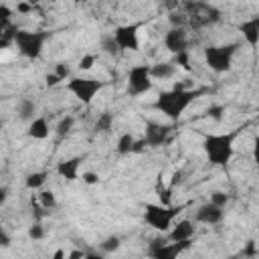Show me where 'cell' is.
<instances>
[{
  "mask_svg": "<svg viewBox=\"0 0 259 259\" xmlns=\"http://www.w3.org/2000/svg\"><path fill=\"white\" fill-rule=\"evenodd\" d=\"M202 93H204V89H186L182 85H174V89L162 91L156 97L154 109L162 111L172 121H178L182 117V113L190 107V103H194Z\"/></svg>",
  "mask_w": 259,
  "mask_h": 259,
  "instance_id": "1",
  "label": "cell"
},
{
  "mask_svg": "<svg viewBox=\"0 0 259 259\" xmlns=\"http://www.w3.org/2000/svg\"><path fill=\"white\" fill-rule=\"evenodd\" d=\"M239 136V130H231L225 134H208L202 140L204 154L210 164L214 166H227L233 160L235 154V140Z\"/></svg>",
  "mask_w": 259,
  "mask_h": 259,
  "instance_id": "2",
  "label": "cell"
},
{
  "mask_svg": "<svg viewBox=\"0 0 259 259\" xmlns=\"http://www.w3.org/2000/svg\"><path fill=\"white\" fill-rule=\"evenodd\" d=\"M49 40V32L47 30H24L18 28L14 34V45L18 49V53L30 61H36L42 55L45 42Z\"/></svg>",
  "mask_w": 259,
  "mask_h": 259,
  "instance_id": "3",
  "label": "cell"
},
{
  "mask_svg": "<svg viewBox=\"0 0 259 259\" xmlns=\"http://www.w3.org/2000/svg\"><path fill=\"white\" fill-rule=\"evenodd\" d=\"M182 208H184V204L182 206H172V204H154V202H148L146 206H144V221L152 227V229H156V231H162V233H166L170 227H172V221H174V217L178 214V212H182Z\"/></svg>",
  "mask_w": 259,
  "mask_h": 259,
  "instance_id": "4",
  "label": "cell"
},
{
  "mask_svg": "<svg viewBox=\"0 0 259 259\" xmlns=\"http://www.w3.org/2000/svg\"><path fill=\"white\" fill-rule=\"evenodd\" d=\"M239 45L231 42V45H221V47H206L204 49V61L210 67V71L214 73H227L233 65V59L237 55Z\"/></svg>",
  "mask_w": 259,
  "mask_h": 259,
  "instance_id": "5",
  "label": "cell"
},
{
  "mask_svg": "<svg viewBox=\"0 0 259 259\" xmlns=\"http://www.w3.org/2000/svg\"><path fill=\"white\" fill-rule=\"evenodd\" d=\"M186 16H188V26L204 28V26L217 24L221 20V10L206 4V2H188L186 4Z\"/></svg>",
  "mask_w": 259,
  "mask_h": 259,
  "instance_id": "6",
  "label": "cell"
},
{
  "mask_svg": "<svg viewBox=\"0 0 259 259\" xmlns=\"http://www.w3.org/2000/svg\"><path fill=\"white\" fill-rule=\"evenodd\" d=\"M107 83L105 81H99L95 77H71L67 81V89L83 103V105H89L93 101V97L105 87Z\"/></svg>",
  "mask_w": 259,
  "mask_h": 259,
  "instance_id": "7",
  "label": "cell"
},
{
  "mask_svg": "<svg viewBox=\"0 0 259 259\" xmlns=\"http://www.w3.org/2000/svg\"><path fill=\"white\" fill-rule=\"evenodd\" d=\"M152 85L154 81L150 75V65L140 63L127 71V93L130 95H144L152 89Z\"/></svg>",
  "mask_w": 259,
  "mask_h": 259,
  "instance_id": "8",
  "label": "cell"
},
{
  "mask_svg": "<svg viewBox=\"0 0 259 259\" xmlns=\"http://www.w3.org/2000/svg\"><path fill=\"white\" fill-rule=\"evenodd\" d=\"M188 247H190V239L178 241V243H174V241L168 243L166 239H154L152 245H150V249H148V253L154 259H174L178 253H182Z\"/></svg>",
  "mask_w": 259,
  "mask_h": 259,
  "instance_id": "9",
  "label": "cell"
},
{
  "mask_svg": "<svg viewBox=\"0 0 259 259\" xmlns=\"http://www.w3.org/2000/svg\"><path fill=\"white\" fill-rule=\"evenodd\" d=\"M140 24H121L113 30V38L119 51H138L140 49Z\"/></svg>",
  "mask_w": 259,
  "mask_h": 259,
  "instance_id": "10",
  "label": "cell"
},
{
  "mask_svg": "<svg viewBox=\"0 0 259 259\" xmlns=\"http://www.w3.org/2000/svg\"><path fill=\"white\" fill-rule=\"evenodd\" d=\"M170 132H172L170 125H164V123H158V121H146L144 142H146V146H150V148H158V146H162V144L168 140Z\"/></svg>",
  "mask_w": 259,
  "mask_h": 259,
  "instance_id": "11",
  "label": "cell"
},
{
  "mask_svg": "<svg viewBox=\"0 0 259 259\" xmlns=\"http://www.w3.org/2000/svg\"><path fill=\"white\" fill-rule=\"evenodd\" d=\"M164 47L172 55L186 51V47H188V32H186V28H170L164 34Z\"/></svg>",
  "mask_w": 259,
  "mask_h": 259,
  "instance_id": "12",
  "label": "cell"
},
{
  "mask_svg": "<svg viewBox=\"0 0 259 259\" xmlns=\"http://www.w3.org/2000/svg\"><path fill=\"white\" fill-rule=\"evenodd\" d=\"M194 219H196V223H202V225H219L225 219V210L212 202H206V204L198 206Z\"/></svg>",
  "mask_w": 259,
  "mask_h": 259,
  "instance_id": "13",
  "label": "cell"
},
{
  "mask_svg": "<svg viewBox=\"0 0 259 259\" xmlns=\"http://www.w3.org/2000/svg\"><path fill=\"white\" fill-rule=\"evenodd\" d=\"M81 164H83V158H81V156H73V158H69V160H63V162L57 164V174H59L61 178L73 182V180L79 178V168H81Z\"/></svg>",
  "mask_w": 259,
  "mask_h": 259,
  "instance_id": "14",
  "label": "cell"
},
{
  "mask_svg": "<svg viewBox=\"0 0 259 259\" xmlns=\"http://www.w3.org/2000/svg\"><path fill=\"white\" fill-rule=\"evenodd\" d=\"M192 237H194V221H190V219L178 221L172 227V231L168 233V241H174V243L186 241V239H192Z\"/></svg>",
  "mask_w": 259,
  "mask_h": 259,
  "instance_id": "15",
  "label": "cell"
},
{
  "mask_svg": "<svg viewBox=\"0 0 259 259\" xmlns=\"http://www.w3.org/2000/svg\"><path fill=\"white\" fill-rule=\"evenodd\" d=\"M241 32H243V38L255 49L257 42H259V16H253V18L245 20L241 24Z\"/></svg>",
  "mask_w": 259,
  "mask_h": 259,
  "instance_id": "16",
  "label": "cell"
},
{
  "mask_svg": "<svg viewBox=\"0 0 259 259\" xmlns=\"http://www.w3.org/2000/svg\"><path fill=\"white\" fill-rule=\"evenodd\" d=\"M49 121H47V117H34V119H30V123H28V130H26V134L32 138V140H45V138H49Z\"/></svg>",
  "mask_w": 259,
  "mask_h": 259,
  "instance_id": "17",
  "label": "cell"
},
{
  "mask_svg": "<svg viewBox=\"0 0 259 259\" xmlns=\"http://www.w3.org/2000/svg\"><path fill=\"white\" fill-rule=\"evenodd\" d=\"M176 65H174V61H164V63H156V65H150V75H152V79H170V77H174V73H176Z\"/></svg>",
  "mask_w": 259,
  "mask_h": 259,
  "instance_id": "18",
  "label": "cell"
},
{
  "mask_svg": "<svg viewBox=\"0 0 259 259\" xmlns=\"http://www.w3.org/2000/svg\"><path fill=\"white\" fill-rule=\"evenodd\" d=\"M16 26L10 20H0V49H6L10 45H14V34H16Z\"/></svg>",
  "mask_w": 259,
  "mask_h": 259,
  "instance_id": "19",
  "label": "cell"
},
{
  "mask_svg": "<svg viewBox=\"0 0 259 259\" xmlns=\"http://www.w3.org/2000/svg\"><path fill=\"white\" fill-rule=\"evenodd\" d=\"M16 113H18V117H20L22 121H30V119L36 117V103H34L32 99H26V97H24V99L18 101Z\"/></svg>",
  "mask_w": 259,
  "mask_h": 259,
  "instance_id": "20",
  "label": "cell"
},
{
  "mask_svg": "<svg viewBox=\"0 0 259 259\" xmlns=\"http://www.w3.org/2000/svg\"><path fill=\"white\" fill-rule=\"evenodd\" d=\"M47 178H49V172H45V170H40V172H32V174L26 176L24 184H26V188L36 190V188H42V186H45Z\"/></svg>",
  "mask_w": 259,
  "mask_h": 259,
  "instance_id": "21",
  "label": "cell"
},
{
  "mask_svg": "<svg viewBox=\"0 0 259 259\" xmlns=\"http://www.w3.org/2000/svg\"><path fill=\"white\" fill-rule=\"evenodd\" d=\"M111 125H113V113L103 111V113L97 117V121H95V132H97V134H107V132L111 130Z\"/></svg>",
  "mask_w": 259,
  "mask_h": 259,
  "instance_id": "22",
  "label": "cell"
},
{
  "mask_svg": "<svg viewBox=\"0 0 259 259\" xmlns=\"http://www.w3.org/2000/svg\"><path fill=\"white\" fill-rule=\"evenodd\" d=\"M134 142H136V138L130 134V132H125V134H121L119 138H117V154H130L132 150H134Z\"/></svg>",
  "mask_w": 259,
  "mask_h": 259,
  "instance_id": "23",
  "label": "cell"
},
{
  "mask_svg": "<svg viewBox=\"0 0 259 259\" xmlns=\"http://www.w3.org/2000/svg\"><path fill=\"white\" fill-rule=\"evenodd\" d=\"M101 51L105 55H109V57H117L121 53L119 47H117V42H115V38H113V34H105L101 38Z\"/></svg>",
  "mask_w": 259,
  "mask_h": 259,
  "instance_id": "24",
  "label": "cell"
},
{
  "mask_svg": "<svg viewBox=\"0 0 259 259\" xmlns=\"http://www.w3.org/2000/svg\"><path fill=\"white\" fill-rule=\"evenodd\" d=\"M168 20H170L172 28H186L188 26V16L182 10H172L170 16H168Z\"/></svg>",
  "mask_w": 259,
  "mask_h": 259,
  "instance_id": "25",
  "label": "cell"
},
{
  "mask_svg": "<svg viewBox=\"0 0 259 259\" xmlns=\"http://www.w3.org/2000/svg\"><path fill=\"white\" fill-rule=\"evenodd\" d=\"M73 125H75V117H71V115H65L59 123H57V130H55V134H57V138H65L71 130H73Z\"/></svg>",
  "mask_w": 259,
  "mask_h": 259,
  "instance_id": "26",
  "label": "cell"
},
{
  "mask_svg": "<svg viewBox=\"0 0 259 259\" xmlns=\"http://www.w3.org/2000/svg\"><path fill=\"white\" fill-rule=\"evenodd\" d=\"M38 202H40V206L45 210H51V208L57 206V196H55L53 190H40L38 192Z\"/></svg>",
  "mask_w": 259,
  "mask_h": 259,
  "instance_id": "27",
  "label": "cell"
},
{
  "mask_svg": "<svg viewBox=\"0 0 259 259\" xmlns=\"http://www.w3.org/2000/svg\"><path fill=\"white\" fill-rule=\"evenodd\" d=\"M172 186H162V184H158L156 186V192H158V198H160V204H172Z\"/></svg>",
  "mask_w": 259,
  "mask_h": 259,
  "instance_id": "28",
  "label": "cell"
},
{
  "mask_svg": "<svg viewBox=\"0 0 259 259\" xmlns=\"http://www.w3.org/2000/svg\"><path fill=\"white\" fill-rule=\"evenodd\" d=\"M119 245H121L119 237L111 235V237H107L99 247H101V251H103V253H113V251H117V249H119Z\"/></svg>",
  "mask_w": 259,
  "mask_h": 259,
  "instance_id": "29",
  "label": "cell"
},
{
  "mask_svg": "<svg viewBox=\"0 0 259 259\" xmlns=\"http://www.w3.org/2000/svg\"><path fill=\"white\" fill-rule=\"evenodd\" d=\"M174 65L184 69V71H190V59H188V53L182 51V53H176L174 55Z\"/></svg>",
  "mask_w": 259,
  "mask_h": 259,
  "instance_id": "30",
  "label": "cell"
},
{
  "mask_svg": "<svg viewBox=\"0 0 259 259\" xmlns=\"http://www.w3.org/2000/svg\"><path fill=\"white\" fill-rule=\"evenodd\" d=\"M210 202L217 204V206H221V208H225L227 202H229V194L223 192V190H214V192L210 194Z\"/></svg>",
  "mask_w": 259,
  "mask_h": 259,
  "instance_id": "31",
  "label": "cell"
},
{
  "mask_svg": "<svg viewBox=\"0 0 259 259\" xmlns=\"http://www.w3.org/2000/svg\"><path fill=\"white\" fill-rule=\"evenodd\" d=\"M95 63H97V57H95V55H83V57L79 59V65H77V67H79L81 71H91Z\"/></svg>",
  "mask_w": 259,
  "mask_h": 259,
  "instance_id": "32",
  "label": "cell"
},
{
  "mask_svg": "<svg viewBox=\"0 0 259 259\" xmlns=\"http://www.w3.org/2000/svg\"><path fill=\"white\" fill-rule=\"evenodd\" d=\"M28 237H30L32 241H40V239H45V229H42V225H40V223L30 225V229H28Z\"/></svg>",
  "mask_w": 259,
  "mask_h": 259,
  "instance_id": "33",
  "label": "cell"
},
{
  "mask_svg": "<svg viewBox=\"0 0 259 259\" xmlns=\"http://www.w3.org/2000/svg\"><path fill=\"white\" fill-rule=\"evenodd\" d=\"M206 115L212 117L214 121H221L223 115H225V105H210V107L206 109Z\"/></svg>",
  "mask_w": 259,
  "mask_h": 259,
  "instance_id": "34",
  "label": "cell"
},
{
  "mask_svg": "<svg viewBox=\"0 0 259 259\" xmlns=\"http://www.w3.org/2000/svg\"><path fill=\"white\" fill-rule=\"evenodd\" d=\"M81 180L85 182V184H89V186H93V184H99V174L97 172H91V170H87V172H83L81 174Z\"/></svg>",
  "mask_w": 259,
  "mask_h": 259,
  "instance_id": "35",
  "label": "cell"
},
{
  "mask_svg": "<svg viewBox=\"0 0 259 259\" xmlns=\"http://www.w3.org/2000/svg\"><path fill=\"white\" fill-rule=\"evenodd\" d=\"M55 75H59V79L61 81H65L69 75H71V71H69V67H67V63H57L55 65V71H53Z\"/></svg>",
  "mask_w": 259,
  "mask_h": 259,
  "instance_id": "36",
  "label": "cell"
},
{
  "mask_svg": "<svg viewBox=\"0 0 259 259\" xmlns=\"http://www.w3.org/2000/svg\"><path fill=\"white\" fill-rule=\"evenodd\" d=\"M34 10V6L32 4H28L26 0H22V2H18L16 4V12H20V14H30Z\"/></svg>",
  "mask_w": 259,
  "mask_h": 259,
  "instance_id": "37",
  "label": "cell"
},
{
  "mask_svg": "<svg viewBox=\"0 0 259 259\" xmlns=\"http://www.w3.org/2000/svg\"><path fill=\"white\" fill-rule=\"evenodd\" d=\"M257 255V247H255V241H247V247L243 249V257H255Z\"/></svg>",
  "mask_w": 259,
  "mask_h": 259,
  "instance_id": "38",
  "label": "cell"
},
{
  "mask_svg": "<svg viewBox=\"0 0 259 259\" xmlns=\"http://www.w3.org/2000/svg\"><path fill=\"white\" fill-rule=\"evenodd\" d=\"M45 83H47V87H55V85H59V83H61V79H59V75L49 73V75L45 77Z\"/></svg>",
  "mask_w": 259,
  "mask_h": 259,
  "instance_id": "39",
  "label": "cell"
},
{
  "mask_svg": "<svg viewBox=\"0 0 259 259\" xmlns=\"http://www.w3.org/2000/svg\"><path fill=\"white\" fill-rule=\"evenodd\" d=\"M182 170H176L174 174H172V178H170V182H168V186H172V188H176V184H180L182 182Z\"/></svg>",
  "mask_w": 259,
  "mask_h": 259,
  "instance_id": "40",
  "label": "cell"
},
{
  "mask_svg": "<svg viewBox=\"0 0 259 259\" xmlns=\"http://www.w3.org/2000/svg\"><path fill=\"white\" fill-rule=\"evenodd\" d=\"M12 16V8L6 4H0V20H10Z\"/></svg>",
  "mask_w": 259,
  "mask_h": 259,
  "instance_id": "41",
  "label": "cell"
},
{
  "mask_svg": "<svg viewBox=\"0 0 259 259\" xmlns=\"http://www.w3.org/2000/svg\"><path fill=\"white\" fill-rule=\"evenodd\" d=\"M10 245V235L6 233V229L0 225V247H8Z\"/></svg>",
  "mask_w": 259,
  "mask_h": 259,
  "instance_id": "42",
  "label": "cell"
},
{
  "mask_svg": "<svg viewBox=\"0 0 259 259\" xmlns=\"http://www.w3.org/2000/svg\"><path fill=\"white\" fill-rule=\"evenodd\" d=\"M6 198H8V188L0 186V204H4V202H6Z\"/></svg>",
  "mask_w": 259,
  "mask_h": 259,
  "instance_id": "43",
  "label": "cell"
},
{
  "mask_svg": "<svg viewBox=\"0 0 259 259\" xmlns=\"http://www.w3.org/2000/svg\"><path fill=\"white\" fill-rule=\"evenodd\" d=\"M69 257H71V259H77V257H85V253H83V251H79V249H75V251H71V253H69Z\"/></svg>",
  "mask_w": 259,
  "mask_h": 259,
  "instance_id": "44",
  "label": "cell"
},
{
  "mask_svg": "<svg viewBox=\"0 0 259 259\" xmlns=\"http://www.w3.org/2000/svg\"><path fill=\"white\" fill-rule=\"evenodd\" d=\"M53 257H55V259H61V257H65V251H63V249H59V251H55V253H53Z\"/></svg>",
  "mask_w": 259,
  "mask_h": 259,
  "instance_id": "45",
  "label": "cell"
},
{
  "mask_svg": "<svg viewBox=\"0 0 259 259\" xmlns=\"http://www.w3.org/2000/svg\"><path fill=\"white\" fill-rule=\"evenodd\" d=\"M26 2H28V4H32V6H36V4L40 2V0H26Z\"/></svg>",
  "mask_w": 259,
  "mask_h": 259,
  "instance_id": "46",
  "label": "cell"
},
{
  "mask_svg": "<svg viewBox=\"0 0 259 259\" xmlns=\"http://www.w3.org/2000/svg\"><path fill=\"white\" fill-rule=\"evenodd\" d=\"M73 2H77V4H81V2H85V0H73Z\"/></svg>",
  "mask_w": 259,
  "mask_h": 259,
  "instance_id": "47",
  "label": "cell"
}]
</instances>
